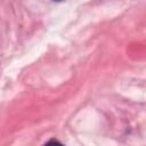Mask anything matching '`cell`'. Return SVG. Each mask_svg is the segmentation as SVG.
Masks as SVG:
<instances>
[{
  "label": "cell",
  "mask_w": 146,
  "mask_h": 146,
  "mask_svg": "<svg viewBox=\"0 0 146 146\" xmlns=\"http://www.w3.org/2000/svg\"><path fill=\"white\" fill-rule=\"evenodd\" d=\"M44 146H65L64 144H62L59 140H57V139H50L49 141H47L46 144H44Z\"/></svg>",
  "instance_id": "cell-1"
}]
</instances>
